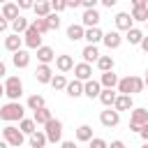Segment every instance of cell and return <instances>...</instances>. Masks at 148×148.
<instances>
[{
	"label": "cell",
	"instance_id": "cell-1",
	"mask_svg": "<svg viewBox=\"0 0 148 148\" xmlns=\"http://www.w3.org/2000/svg\"><path fill=\"white\" fill-rule=\"evenodd\" d=\"M0 118L7 120V123H14V120H23V106L18 102H7L2 109H0Z\"/></svg>",
	"mask_w": 148,
	"mask_h": 148
},
{
	"label": "cell",
	"instance_id": "cell-2",
	"mask_svg": "<svg viewBox=\"0 0 148 148\" xmlns=\"http://www.w3.org/2000/svg\"><path fill=\"white\" fill-rule=\"evenodd\" d=\"M2 139L12 146V148H21L23 146V141H25V134L18 130V127H14V125H7L5 130H2Z\"/></svg>",
	"mask_w": 148,
	"mask_h": 148
},
{
	"label": "cell",
	"instance_id": "cell-3",
	"mask_svg": "<svg viewBox=\"0 0 148 148\" xmlns=\"http://www.w3.org/2000/svg\"><path fill=\"white\" fill-rule=\"evenodd\" d=\"M5 95L12 102H18V97L23 95V83H21L18 76H7V81H5Z\"/></svg>",
	"mask_w": 148,
	"mask_h": 148
},
{
	"label": "cell",
	"instance_id": "cell-4",
	"mask_svg": "<svg viewBox=\"0 0 148 148\" xmlns=\"http://www.w3.org/2000/svg\"><path fill=\"white\" fill-rule=\"evenodd\" d=\"M44 127H46V130H44V134H46V139H49L51 143H58V141L62 139V123H60V120L51 118Z\"/></svg>",
	"mask_w": 148,
	"mask_h": 148
},
{
	"label": "cell",
	"instance_id": "cell-5",
	"mask_svg": "<svg viewBox=\"0 0 148 148\" xmlns=\"http://www.w3.org/2000/svg\"><path fill=\"white\" fill-rule=\"evenodd\" d=\"M148 123V111L146 109H134L132 111V116H130V130L132 132H141V127Z\"/></svg>",
	"mask_w": 148,
	"mask_h": 148
},
{
	"label": "cell",
	"instance_id": "cell-6",
	"mask_svg": "<svg viewBox=\"0 0 148 148\" xmlns=\"http://www.w3.org/2000/svg\"><path fill=\"white\" fill-rule=\"evenodd\" d=\"M99 123H102L104 127H109V130H111V127H116V125L120 123V111H116V109H111V106H109L106 111H102V113H99Z\"/></svg>",
	"mask_w": 148,
	"mask_h": 148
},
{
	"label": "cell",
	"instance_id": "cell-7",
	"mask_svg": "<svg viewBox=\"0 0 148 148\" xmlns=\"http://www.w3.org/2000/svg\"><path fill=\"white\" fill-rule=\"evenodd\" d=\"M23 44H25L28 49H39V46H42V35L32 28V23H30V28L23 32Z\"/></svg>",
	"mask_w": 148,
	"mask_h": 148
},
{
	"label": "cell",
	"instance_id": "cell-8",
	"mask_svg": "<svg viewBox=\"0 0 148 148\" xmlns=\"http://www.w3.org/2000/svg\"><path fill=\"white\" fill-rule=\"evenodd\" d=\"M99 18H102V16H99L97 9H86L83 16H81V25H86V28H97Z\"/></svg>",
	"mask_w": 148,
	"mask_h": 148
},
{
	"label": "cell",
	"instance_id": "cell-9",
	"mask_svg": "<svg viewBox=\"0 0 148 148\" xmlns=\"http://www.w3.org/2000/svg\"><path fill=\"white\" fill-rule=\"evenodd\" d=\"M132 23H134L132 14H127V12H118V14H116V28H118V30H125V32H127L130 28H134Z\"/></svg>",
	"mask_w": 148,
	"mask_h": 148
},
{
	"label": "cell",
	"instance_id": "cell-10",
	"mask_svg": "<svg viewBox=\"0 0 148 148\" xmlns=\"http://www.w3.org/2000/svg\"><path fill=\"white\" fill-rule=\"evenodd\" d=\"M99 92H102V83H99V81L90 79V81H86V83H83V95H86V97L95 99V97H99Z\"/></svg>",
	"mask_w": 148,
	"mask_h": 148
},
{
	"label": "cell",
	"instance_id": "cell-11",
	"mask_svg": "<svg viewBox=\"0 0 148 148\" xmlns=\"http://www.w3.org/2000/svg\"><path fill=\"white\" fill-rule=\"evenodd\" d=\"M74 76H76L79 81H90L92 67H90L88 62H79V65H74Z\"/></svg>",
	"mask_w": 148,
	"mask_h": 148
},
{
	"label": "cell",
	"instance_id": "cell-12",
	"mask_svg": "<svg viewBox=\"0 0 148 148\" xmlns=\"http://www.w3.org/2000/svg\"><path fill=\"white\" fill-rule=\"evenodd\" d=\"M104 44H106V49H118L120 44H123V37H120V32L118 30H111V32H106L104 35V39H102Z\"/></svg>",
	"mask_w": 148,
	"mask_h": 148
},
{
	"label": "cell",
	"instance_id": "cell-13",
	"mask_svg": "<svg viewBox=\"0 0 148 148\" xmlns=\"http://www.w3.org/2000/svg\"><path fill=\"white\" fill-rule=\"evenodd\" d=\"M21 44H23V37H21V35H16V32H12V35L5 39V49H7V51H12V53L21 51Z\"/></svg>",
	"mask_w": 148,
	"mask_h": 148
},
{
	"label": "cell",
	"instance_id": "cell-14",
	"mask_svg": "<svg viewBox=\"0 0 148 148\" xmlns=\"http://www.w3.org/2000/svg\"><path fill=\"white\" fill-rule=\"evenodd\" d=\"M56 67H58L60 72H69V69H74V58L67 56V53L56 56Z\"/></svg>",
	"mask_w": 148,
	"mask_h": 148
},
{
	"label": "cell",
	"instance_id": "cell-15",
	"mask_svg": "<svg viewBox=\"0 0 148 148\" xmlns=\"http://www.w3.org/2000/svg\"><path fill=\"white\" fill-rule=\"evenodd\" d=\"M35 79H37L39 83H51V79H53L51 67H49V65H39V67L35 69Z\"/></svg>",
	"mask_w": 148,
	"mask_h": 148
},
{
	"label": "cell",
	"instance_id": "cell-16",
	"mask_svg": "<svg viewBox=\"0 0 148 148\" xmlns=\"http://www.w3.org/2000/svg\"><path fill=\"white\" fill-rule=\"evenodd\" d=\"M83 37H86V28H83V25L72 23V25L67 28V39H69V42H79V39H83Z\"/></svg>",
	"mask_w": 148,
	"mask_h": 148
},
{
	"label": "cell",
	"instance_id": "cell-17",
	"mask_svg": "<svg viewBox=\"0 0 148 148\" xmlns=\"http://www.w3.org/2000/svg\"><path fill=\"white\" fill-rule=\"evenodd\" d=\"M81 56H83V62H88V65L99 60V51H97V46H95V44H88V46L81 51Z\"/></svg>",
	"mask_w": 148,
	"mask_h": 148
},
{
	"label": "cell",
	"instance_id": "cell-18",
	"mask_svg": "<svg viewBox=\"0 0 148 148\" xmlns=\"http://www.w3.org/2000/svg\"><path fill=\"white\" fill-rule=\"evenodd\" d=\"M37 60H39L42 65H49L51 60H56L53 49H51V46H39V49H37Z\"/></svg>",
	"mask_w": 148,
	"mask_h": 148
},
{
	"label": "cell",
	"instance_id": "cell-19",
	"mask_svg": "<svg viewBox=\"0 0 148 148\" xmlns=\"http://www.w3.org/2000/svg\"><path fill=\"white\" fill-rule=\"evenodd\" d=\"M12 62H14L18 69H23V67H28V65H30V53L21 49V51H16V53L12 56Z\"/></svg>",
	"mask_w": 148,
	"mask_h": 148
},
{
	"label": "cell",
	"instance_id": "cell-20",
	"mask_svg": "<svg viewBox=\"0 0 148 148\" xmlns=\"http://www.w3.org/2000/svg\"><path fill=\"white\" fill-rule=\"evenodd\" d=\"M134 92V76H125L118 81V95H132Z\"/></svg>",
	"mask_w": 148,
	"mask_h": 148
},
{
	"label": "cell",
	"instance_id": "cell-21",
	"mask_svg": "<svg viewBox=\"0 0 148 148\" xmlns=\"http://www.w3.org/2000/svg\"><path fill=\"white\" fill-rule=\"evenodd\" d=\"M32 9H35L37 18H46V16L51 14V0H37Z\"/></svg>",
	"mask_w": 148,
	"mask_h": 148
},
{
	"label": "cell",
	"instance_id": "cell-22",
	"mask_svg": "<svg viewBox=\"0 0 148 148\" xmlns=\"http://www.w3.org/2000/svg\"><path fill=\"white\" fill-rule=\"evenodd\" d=\"M118 74H113V69L111 72H102V79H99V83L104 86V88H118Z\"/></svg>",
	"mask_w": 148,
	"mask_h": 148
},
{
	"label": "cell",
	"instance_id": "cell-23",
	"mask_svg": "<svg viewBox=\"0 0 148 148\" xmlns=\"http://www.w3.org/2000/svg\"><path fill=\"white\" fill-rule=\"evenodd\" d=\"M116 97H118V92H116L113 88H104V90L99 92V102H102L104 106H113V104H116Z\"/></svg>",
	"mask_w": 148,
	"mask_h": 148
},
{
	"label": "cell",
	"instance_id": "cell-24",
	"mask_svg": "<svg viewBox=\"0 0 148 148\" xmlns=\"http://www.w3.org/2000/svg\"><path fill=\"white\" fill-rule=\"evenodd\" d=\"M132 106H134L132 95H118V97H116V104H113L116 111H127V109H132Z\"/></svg>",
	"mask_w": 148,
	"mask_h": 148
},
{
	"label": "cell",
	"instance_id": "cell-25",
	"mask_svg": "<svg viewBox=\"0 0 148 148\" xmlns=\"http://www.w3.org/2000/svg\"><path fill=\"white\" fill-rule=\"evenodd\" d=\"M2 16H5L7 21L18 18V16H21V14H18V5H16V2H7V5H2Z\"/></svg>",
	"mask_w": 148,
	"mask_h": 148
},
{
	"label": "cell",
	"instance_id": "cell-26",
	"mask_svg": "<svg viewBox=\"0 0 148 148\" xmlns=\"http://www.w3.org/2000/svg\"><path fill=\"white\" fill-rule=\"evenodd\" d=\"M83 39H86L88 44H95V46H97V42H102V39H104V32H102L99 28H88Z\"/></svg>",
	"mask_w": 148,
	"mask_h": 148
},
{
	"label": "cell",
	"instance_id": "cell-27",
	"mask_svg": "<svg viewBox=\"0 0 148 148\" xmlns=\"http://www.w3.org/2000/svg\"><path fill=\"white\" fill-rule=\"evenodd\" d=\"M65 90H67V95H69V97H81V95H83V81L74 79V81H69V83H67V88H65Z\"/></svg>",
	"mask_w": 148,
	"mask_h": 148
},
{
	"label": "cell",
	"instance_id": "cell-28",
	"mask_svg": "<svg viewBox=\"0 0 148 148\" xmlns=\"http://www.w3.org/2000/svg\"><path fill=\"white\" fill-rule=\"evenodd\" d=\"M49 143V139H46V134L44 132H35V134H30V148H44Z\"/></svg>",
	"mask_w": 148,
	"mask_h": 148
},
{
	"label": "cell",
	"instance_id": "cell-29",
	"mask_svg": "<svg viewBox=\"0 0 148 148\" xmlns=\"http://www.w3.org/2000/svg\"><path fill=\"white\" fill-rule=\"evenodd\" d=\"M28 28H30V23H28V18H25V16H18V18H14V21H12V30H14L16 35H23Z\"/></svg>",
	"mask_w": 148,
	"mask_h": 148
},
{
	"label": "cell",
	"instance_id": "cell-30",
	"mask_svg": "<svg viewBox=\"0 0 148 148\" xmlns=\"http://www.w3.org/2000/svg\"><path fill=\"white\" fill-rule=\"evenodd\" d=\"M35 127H37V123H35V120H32V118H23V120H18V130H21V132H23V134H28V136H30V134H35V132H37V130H35Z\"/></svg>",
	"mask_w": 148,
	"mask_h": 148
},
{
	"label": "cell",
	"instance_id": "cell-31",
	"mask_svg": "<svg viewBox=\"0 0 148 148\" xmlns=\"http://www.w3.org/2000/svg\"><path fill=\"white\" fill-rule=\"evenodd\" d=\"M32 120H35L37 125H46V123L51 120V111H49L46 106H44V109H37L35 116H32Z\"/></svg>",
	"mask_w": 148,
	"mask_h": 148
},
{
	"label": "cell",
	"instance_id": "cell-32",
	"mask_svg": "<svg viewBox=\"0 0 148 148\" xmlns=\"http://www.w3.org/2000/svg\"><path fill=\"white\" fill-rule=\"evenodd\" d=\"M125 39H127L130 44H141V39H143V32H141L139 28H130V30H127V35H125Z\"/></svg>",
	"mask_w": 148,
	"mask_h": 148
},
{
	"label": "cell",
	"instance_id": "cell-33",
	"mask_svg": "<svg viewBox=\"0 0 148 148\" xmlns=\"http://www.w3.org/2000/svg\"><path fill=\"white\" fill-rule=\"evenodd\" d=\"M46 104H44V97L42 95H30L28 97V109L30 111H37V109H44Z\"/></svg>",
	"mask_w": 148,
	"mask_h": 148
},
{
	"label": "cell",
	"instance_id": "cell-34",
	"mask_svg": "<svg viewBox=\"0 0 148 148\" xmlns=\"http://www.w3.org/2000/svg\"><path fill=\"white\" fill-rule=\"evenodd\" d=\"M76 139H79V141H90V139H92V127H90V125H81V127L76 130Z\"/></svg>",
	"mask_w": 148,
	"mask_h": 148
},
{
	"label": "cell",
	"instance_id": "cell-35",
	"mask_svg": "<svg viewBox=\"0 0 148 148\" xmlns=\"http://www.w3.org/2000/svg\"><path fill=\"white\" fill-rule=\"evenodd\" d=\"M97 67H99L102 72H111V69H113V58H111V56H99Z\"/></svg>",
	"mask_w": 148,
	"mask_h": 148
},
{
	"label": "cell",
	"instance_id": "cell-36",
	"mask_svg": "<svg viewBox=\"0 0 148 148\" xmlns=\"http://www.w3.org/2000/svg\"><path fill=\"white\" fill-rule=\"evenodd\" d=\"M67 83H69V81H67L62 74H56V76L51 79V88H53V90H65V88H67Z\"/></svg>",
	"mask_w": 148,
	"mask_h": 148
},
{
	"label": "cell",
	"instance_id": "cell-37",
	"mask_svg": "<svg viewBox=\"0 0 148 148\" xmlns=\"http://www.w3.org/2000/svg\"><path fill=\"white\" fill-rule=\"evenodd\" d=\"M132 18L134 21H148V7H132Z\"/></svg>",
	"mask_w": 148,
	"mask_h": 148
},
{
	"label": "cell",
	"instance_id": "cell-38",
	"mask_svg": "<svg viewBox=\"0 0 148 148\" xmlns=\"http://www.w3.org/2000/svg\"><path fill=\"white\" fill-rule=\"evenodd\" d=\"M46 23H49V30H58V28H60V16H58L56 12H51V14L46 16Z\"/></svg>",
	"mask_w": 148,
	"mask_h": 148
},
{
	"label": "cell",
	"instance_id": "cell-39",
	"mask_svg": "<svg viewBox=\"0 0 148 148\" xmlns=\"http://www.w3.org/2000/svg\"><path fill=\"white\" fill-rule=\"evenodd\" d=\"M32 28H35L39 35L49 32V23H46V18H35V21H32Z\"/></svg>",
	"mask_w": 148,
	"mask_h": 148
},
{
	"label": "cell",
	"instance_id": "cell-40",
	"mask_svg": "<svg viewBox=\"0 0 148 148\" xmlns=\"http://www.w3.org/2000/svg\"><path fill=\"white\" fill-rule=\"evenodd\" d=\"M51 9L56 14H60L62 9H67V5H65V0H51Z\"/></svg>",
	"mask_w": 148,
	"mask_h": 148
},
{
	"label": "cell",
	"instance_id": "cell-41",
	"mask_svg": "<svg viewBox=\"0 0 148 148\" xmlns=\"http://www.w3.org/2000/svg\"><path fill=\"white\" fill-rule=\"evenodd\" d=\"M88 143H90V148H109V146H106V141H104V139H99V136H92Z\"/></svg>",
	"mask_w": 148,
	"mask_h": 148
},
{
	"label": "cell",
	"instance_id": "cell-42",
	"mask_svg": "<svg viewBox=\"0 0 148 148\" xmlns=\"http://www.w3.org/2000/svg\"><path fill=\"white\" fill-rule=\"evenodd\" d=\"M18 9H32L35 7V0H16Z\"/></svg>",
	"mask_w": 148,
	"mask_h": 148
},
{
	"label": "cell",
	"instance_id": "cell-43",
	"mask_svg": "<svg viewBox=\"0 0 148 148\" xmlns=\"http://www.w3.org/2000/svg\"><path fill=\"white\" fill-rule=\"evenodd\" d=\"M99 0H81V5L86 7V9H95V5H97Z\"/></svg>",
	"mask_w": 148,
	"mask_h": 148
},
{
	"label": "cell",
	"instance_id": "cell-44",
	"mask_svg": "<svg viewBox=\"0 0 148 148\" xmlns=\"http://www.w3.org/2000/svg\"><path fill=\"white\" fill-rule=\"evenodd\" d=\"M132 7H148V0H132Z\"/></svg>",
	"mask_w": 148,
	"mask_h": 148
},
{
	"label": "cell",
	"instance_id": "cell-45",
	"mask_svg": "<svg viewBox=\"0 0 148 148\" xmlns=\"http://www.w3.org/2000/svg\"><path fill=\"white\" fill-rule=\"evenodd\" d=\"M139 134H141V139H143V141H148V123L141 127V132H139Z\"/></svg>",
	"mask_w": 148,
	"mask_h": 148
},
{
	"label": "cell",
	"instance_id": "cell-46",
	"mask_svg": "<svg viewBox=\"0 0 148 148\" xmlns=\"http://www.w3.org/2000/svg\"><path fill=\"white\" fill-rule=\"evenodd\" d=\"M7 25H9V23H7V18L0 14V32H5V30H7Z\"/></svg>",
	"mask_w": 148,
	"mask_h": 148
},
{
	"label": "cell",
	"instance_id": "cell-47",
	"mask_svg": "<svg viewBox=\"0 0 148 148\" xmlns=\"http://www.w3.org/2000/svg\"><path fill=\"white\" fill-rule=\"evenodd\" d=\"M99 2H102V5H104V7H109V9H111V7H116V5H118V0H99Z\"/></svg>",
	"mask_w": 148,
	"mask_h": 148
},
{
	"label": "cell",
	"instance_id": "cell-48",
	"mask_svg": "<svg viewBox=\"0 0 148 148\" xmlns=\"http://www.w3.org/2000/svg\"><path fill=\"white\" fill-rule=\"evenodd\" d=\"M65 5H67V7H79L81 0H65Z\"/></svg>",
	"mask_w": 148,
	"mask_h": 148
},
{
	"label": "cell",
	"instance_id": "cell-49",
	"mask_svg": "<svg viewBox=\"0 0 148 148\" xmlns=\"http://www.w3.org/2000/svg\"><path fill=\"white\" fill-rule=\"evenodd\" d=\"M60 148H76V143H74V141H62Z\"/></svg>",
	"mask_w": 148,
	"mask_h": 148
},
{
	"label": "cell",
	"instance_id": "cell-50",
	"mask_svg": "<svg viewBox=\"0 0 148 148\" xmlns=\"http://www.w3.org/2000/svg\"><path fill=\"white\" fill-rule=\"evenodd\" d=\"M109 148H125V143H123V141H111Z\"/></svg>",
	"mask_w": 148,
	"mask_h": 148
},
{
	"label": "cell",
	"instance_id": "cell-51",
	"mask_svg": "<svg viewBox=\"0 0 148 148\" xmlns=\"http://www.w3.org/2000/svg\"><path fill=\"white\" fill-rule=\"evenodd\" d=\"M141 49L148 53V37H146V35H143V39H141Z\"/></svg>",
	"mask_w": 148,
	"mask_h": 148
},
{
	"label": "cell",
	"instance_id": "cell-52",
	"mask_svg": "<svg viewBox=\"0 0 148 148\" xmlns=\"http://www.w3.org/2000/svg\"><path fill=\"white\" fill-rule=\"evenodd\" d=\"M5 74H7V67H5V62H2V60H0V79H2V76H5Z\"/></svg>",
	"mask_w": 148,
	"mask_h": 148
},
{
	"label": "cell",
	"instance_id": "cell-53",
	"mask_svg": "<svg viewBox=\"0 0 148 148\" xmlns=\"http://www.w3.org/2000/svg\"><path fill=\"white\" fill-rule=\"evenodd\" d=\"M7 146H9V143H7L5 139H2V141H0V148H7Z\"/></svg>",
	"mask_w": 148,
	"mask_h": 148
},
{
	"label": "cell",
	"instance_id": "cell-54",
	"mask_svg": "<svg viewBox=\"0 0 148 148\" xmlns=\"http://www.w3.org/2000/svg\"><path fill=\"white\" fill-rule=\"evenodd\" d=\"M2 95H5V86L0 83V97H2Z\"/></svg>",
	"mask_w": 148,
	"mask_h": 148
},
{
	"label": "cell",
	"instance_id": "cell-55",
	"mask_svg": "<svg viewBox=\"0 0 148 148\" xmlns=\"http://www.w3.org/2000/svg\"><path fill=\"white\" fill-rule=\"evenodd\" d=\"M143 81H146V88H148V69H146V79Z\"/></svg>",
	"mask_w": 148,
	"mask_h": 148
},
{
	"label": "cell",
	"instance_id": "cell-56",
	"mask_svg": "<svg viewBox=\"0 0 148 148\" xmlns=\"http://www.w3.org/2000/svg\"><path fill=\"white\" fill-rule=\"evenodd\" d=\"M7 2H9V0H0V5H7Z\"/></svg>",
	"mask_w": 148,
	"mask_h": 148
},
{
	"label": "cell",
	"instance_id": "cell-57",
	"mask_svg": "<svg viewBox=\"0 0 148 148\" xmlns=\"http://www.w3.org/2000/svg\"><path fill=\"white\" fill-rule=\"evenodd\" d=\"M141 148H148V141H146V143H143V146H141Z\"/></svg>",
	"mask_w": 148,
	"mask_h": 148
},
{
	"label": "cell",
	"instance_id": "cell-58",
	"mask_svg": "<svg viewBox=\"0 0 148 148\" xmlns=\"http://www.w3.org/2000/svg\"><path fill=\"white\" fill-rule=\"evenodd\" d=\"M146 23H148V21H146Z\"/></svg>",
	"mask_w": 148,
	"mask_h": 148
}]
</instances>
